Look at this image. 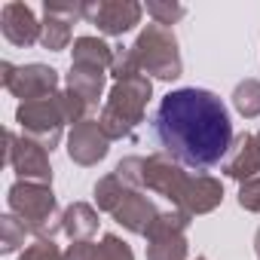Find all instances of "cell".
Here are the masks:
<instances>
[{
	"label": "cell",
	"mask_w": 260,
	"mask_h": 260,
	"mask_svg": "<svg viewBox=\"0 0 260 260\" xmlns=\"http://www.w3.org/2000/svg\"><path fill=\"white\" fill-rule=\"evenodd\" d=\"M153 132L162 150L178 162L190 169H211L233 144V119L214 92L187 86L159 101L153 113Z\"/></svg>",
	"instance_id": "6da1fadb"
}]
</instances>
